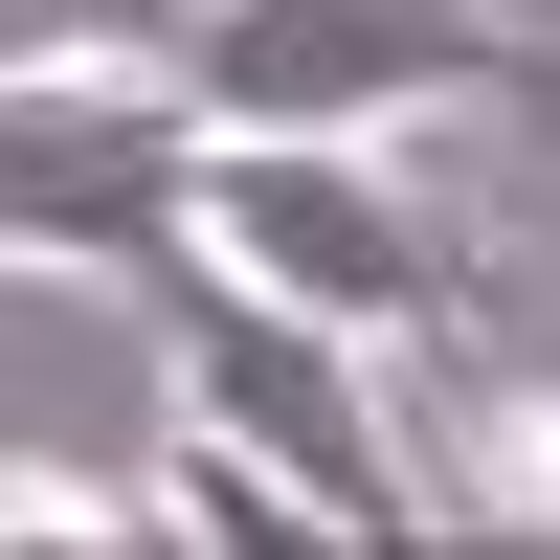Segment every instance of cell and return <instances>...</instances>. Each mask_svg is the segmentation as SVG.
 Instances as JSON below:
<instances>
[{"instance_id":"6da1fadb","label":"cell","mask_w":560,"mask_h":560,"mask_svg":"<svg viewBox=\"0 0 560 560\" xmlns=\"http://www.w3.org/2000/svg\"><path fill=\"white\" fill-rule=\"evenodd\" d=\"M135 314H158V382H179V427L269 448V471L314 493V538H427V493H404V404H382V337L292 314L269 269H224L202 224L135 269Z\"/></svg>"},{"instance_id":"5b68a950","label":"cell","mask_w":560,"mask_h":560,"mask_svg":"<svg viewBox=\"0 0 560 560\" xmlns=\"http://www.w3.org/2000/svg\"><path fill=\"white\" fill-rule=\"evenodd\" d=\"M382 404H404V493H427V538H560V382L493 337L471 292L382 337Z\"/></svg>"},{"instance_id":"3957f363","label":"cell","mask_w":560,"mask_h":560,"mask_svg":"<svg viewBox=\"0 0 560 560\" xmlns=\"http://www.w3.org/2000/svg\"><path fill=\"white\" fill-rule=\"evenodd\" d=\"M202 247L269 269L292 314H337V337H404V314L471 292V224L382 135H202Z\"/></svg>"},{"instance_id":"7a4b0ae2","label":"cell","mask_w":560,"mask_h":560,"mask_svg":"<svg viewBox=\"0 0 560 560\" xmlns=\"http://www.w3.org/2000/svg\"><path fill=\"white\" fill-rule=\"evenodd\" d=\"M179 90L224 135H427V113H560V45L493 0H202Z\"/></svg>"},{"instance_id":"8992f818","label":"cell","mask_w":560,"mask_h":560,"mask_svg":"<svg viewBox=\"0 0 560 560\" xmlns=\"http://www.w3.org/2000/svg\"><path fill=\"white\" fill-rule=\"evenodd\" d=\"M0 560H179V493L158 471H0Z\"/></svg>"},{"instance_id":"277c9868","label":"cell","mask_w":560,"mask_h":560,"mask_svg":"<svg viewBox=\"0 0 560 560\" xmlns=\"http://www.w3.org/2000/svg\"><path fill=\"white\" fill-rule=\"evenodd\" d=\"M202 90L179 68H0V269H158L202 224Z\"/></svg>"},{"instance_id":"52a82bcc","label":"cell","mask_w":560,"mask_h":560,"mask_svg":"<svg viewBox=\"0 0 560 560\" xmlns=\"http://www.w3.org/2000/svg\"><path fill=\"white\" fill-rule=\"evenodd\" d=\"M202 0H0V68H179Z\"/></svg>"}]
</instances>
